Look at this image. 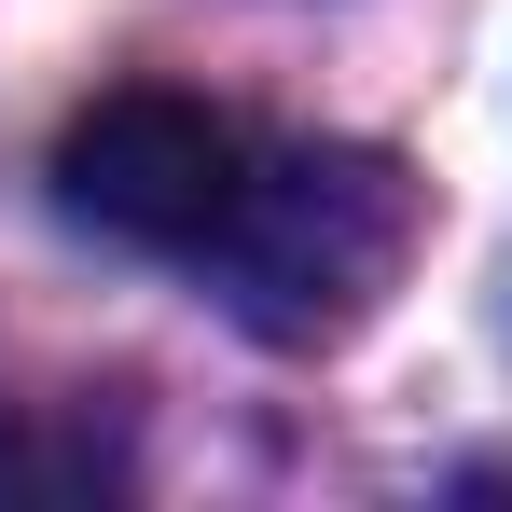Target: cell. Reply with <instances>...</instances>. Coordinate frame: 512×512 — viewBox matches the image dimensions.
Here are the masks:
<instances>
[{
	"label": "cell",
	"instance_id": "1",
	"mask_svg": "<svg viewBox=\"0 0 512 512\" xmlns=\"http://www.w3.org/2000/svg\"><path fill=\"white\" fill-rule=\"evenodd\" d=\"M402 263H416V180L360 139H291L250 167V208L222 222L208 291L263 346H333L388 305Z\"/></svg>",
	"mask_w": 512,
	"mask_h": 512
},
{
	"label": "cell",
	"instance_id": "2",
	"mask_svg": "<svg viewBox=\"0 0 512 512\" xmlns=\"http://www.w3.org/2000/svg\"><path fill=\"white\" fill-rule=\"evenodd\" d=\"M250 167H263V139L180 84H111L56 125V208L111 250H153V263L222 250V222L250 208Z\"/></svg>",
	"mask_w": 512,
	"mask_h": 512
},
{
	"label": "cell",
	"instance_id": "3",
	"mask_svg": "<svg viewBox=\"0 0 512 512\" xmlns=\"http://www.w3.org/2000/svg\"><path fill=\"white\" fill-rule=\"evenodd\" d=\"M125 485V457L97 429H42V416H0V499H97Z\"/></svg>",
	"mask_w": 512,
	"mask_h": 512
}]
</instances>
